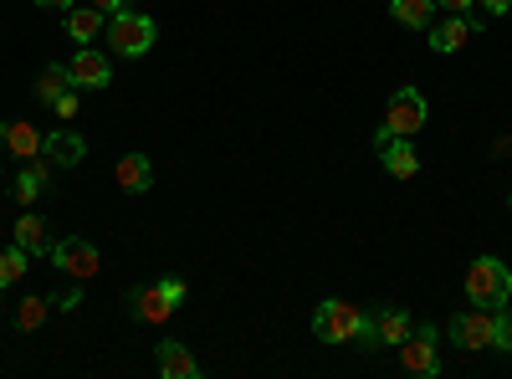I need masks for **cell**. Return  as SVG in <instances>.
Listing matches in <instances>:
<instances>
[{
    "mask_svg": "<svg viewBox=\"0 0 512 379\" xmlns=\"http://www.w3.org/2000/svg\"><path fill=\"white\" fill-rule=\"evenodd\" d=\"M108 52L113 57H144L149 47H154V36H159V26L149 21V16H139L134 6L128 11H118V16H108Z\"/></svg>",
    "mask_w": 512,
    "mask_h": 379,
    "instance_id": "obj_3",
    "label": "cell"
},
{
    "mask_svg": "<svg viewBox=\"0 0 512 379\" xmlns=\"http://www.w3.org/2000/svg\"><path fill=\"white\" fill-rule=\"evenodd\" d=\"M41 139H47V134H41L36 123H21V118L16 123H0V144H6L16 159H36L41 154Z\"/></svg>",
    "mask_w": 512,
    "mask_h": 379,
    "instance_id": "obj_17",
    "label": "cell"
},
{
    "mask_svg": "<svg viewBox=\"0 0 512 379\" xmlns=\"http://www.w3.org/2000/svg\"><path fill=\"white\" fill-rule=\"evenodd\" d=\"M400 364H405L410 374H441V354H436V328H431V323L410 328V339L400 344Z\"/></svg>",
    "mask_w": 512,
    "mask_h": 379,
    "instance_id": "obj_7",
    "label": "cell"
},
{
    "mask_svg": "<svg viewBox=\"0 0 512 379\" xmlns=\"http://www.w3.org/2000/svg\"><path fill=\"white\" fill-rule=\"evenodd\" d=\"M492 349H512V308L507 303L497 308V339H492Z\"/></svg>",
    "mask_w": 512,
    "mask_h": 379,
    "instance_id": "obj_24",
    "label": "cell"
},
{
    "mask_svg": "<svg viewBox=\"0 0 512 379\" xmlns=\"http://www.w3.org/2000/svg\"><path fill=\"white\" fill-rule=\"evenodd\" d=\"M52 108H57L62 118H77V88H72V93H62V98H57Z\"/></svg>",
    "mask_w": 512,
    "mask_h": 379,
    "instance_id": "obj_27",
    "label": "cell"
},
{
    "mask_svg": "<svg viewBox=\"0 0 512 379\" xmlns=\"http://www.w3.org/2000/svg\"><path fill=\"white\" fill-rule=\"evenodd\" d=\"M36 6H47V11H72L77 0H36Z\"/></svg>",
    "mask_w": 512,
    "mask_h": 379,
    "instance_id": "obj_31",
    "label": "cell"
},
{
    "mask_svg": "<svg viewBox=\"0 0 512 379\" xmlns=\"http://www.w3.org/2000/svg\"><path fill=\"white\" fill-rule=\"evenodd\" d=\"M477 31H482V16H436L431 26H425V36H431L436 52H461Z\"/></svg>",
    "mask_w": 512,
    "mask_h": 379,
    "instance_id": "obj_8",
    "label": "cell"
},
{
    "mask_svg": "<svg viewBox=\"0 0 512 379\" xmlns=\"http://www.w3.org/2000/svg\"><path fill=\"white\" fill-rule=\"evenodd\" d=\"M451 344L456 349H492V339H497V308H466V313H456L451 323Z\"/></svg>",
    "mask_w": 512,
    "mask_h": 379,
    "instance_id": "obj_4",
    "label": "cell"
},
{
    "mask_svg": "<svg viewBox=\"0 0 512 379\" xmlns=\"http://www.w3.org/2000/svg\"><path fill=\"white\" fill-rule=\"evenodd\" d=\"M93 6H98L103 16H118V11H128V0H93Z\"/></svg>",
    "mask_w": 512,
    "mask_h": 379,
    "instance_id": "obj_30",
    "label": "cell"
},
{
    "mask_svg": "<svg viewBox=\"0 0 512 379\" xmlns=\"http://www.w3.org/2000/svg\"><path fill=\"white\" fill-rule=\"evenodd\" d=\"M21 277H26V251L11 241V251H0V287H11Z\"/></svg>",
    "mask_w": 512,
    "mask_h": 379,
    "instance_id": "obj_23",
    "label": "cell"
},
{
    "mask_svg": "<svg viewBox=\"0 0 512 379\" xmlns=\"http://www.w3.org/2000/svg\"><path fill=\"white\" fill-rule=\"evenodd\" d=\"M159 282H164V292H169L175 303H185V282H180V277H159Z\"/></svg>",
    "mask_w": 512,
    "mask_h": 379,
    "instance_id": "obj_28",
    "label": "cell"
},
{
    "mask_svg": "<svg viewBox=\"0 0 512 379\" xmlns=\"http://www.w3.org/2000/svg\"><path fill=\"white\" fill-rule=\"evenodd\" d=\"M512 298V272L502 257H477L472 267H466V303L477 308H502Z\"/></svg>",
    "mask_w": 512,
    "mask_h": 379,
    "instance_id": "obj_2",
    "label": "cell"
},
{
    "mask_svg": "<svg viewBox=\"0 0 512 379\" xmlns=\"http://www.w3.org/2000/svg\"><path fill=\"white\" fill-rule=\"evenodd\" d=\"M436 6H441L446 16H472V6H477V0H436Z\"/></svg>",
    "mask_w": 512,
    "mask_h": 379,
    "instance_id": "obj_26",
    "label": "cell"
},
{
    "mask_svg": "<svg viewBox=\"0 0 512 379\" xmlns=\"http://www.w3.org/2000/svg\"><path fill=\"white\" fill-rule=\"evenodd\" d=\"M62 93H72V77H67V62H62V67H47V72L36 77V98H41V103H57Z\"/></svg>",
    "mask_w": 512,
    "mask_h": 379,
    "instance_id": "obj_22",
    "label": "cell"
},
{
    "mask_svg": "<svg viewBox=\"0 0 512 379\" xmlns=\"http://www.w3.org/2000/svg\"><path fill=\"white\" fill-rule=\"evenodd\" d=\"M149 185H154V164H149V154H123V159H118V190L144 195Z\"/></svg>",
    "mask_w": 512,
    "mask_h": 379,
    "instance_id": "obj_18",
    "label": "cell"
},
{
    "mask_svg": "<svg viewBox=\"0 0 512 379\" xmlns=\"http://www.w3.org/2000/svg\"><path fill=\"white\" fill-rule=\"evenodd\" d=\"M52 262H57V272H67L72 282H93L98 277V246L88 241V236H62L57 246H52Z\"/></svg>",
    "mask_w": 512,
    "mask_h": 379,
    "instance_id": "obj_6",
    "label": "cell"
},
{
    "mask_svg": "<svg viewBox=\"0 0 512 379\" xmlns=\"http://www.w3.org/2000/svg\"><path fill=\"white\" fill-rule=\"evenodd\" d=\"M67 77H72V88H108L113 62H108V57H98L93 47H82V52L67 62Z\"/></svg>",
    "mask_w": 512,
    "mask_h": 379,
    "instance_id": "obj_12",
    "label": "cell"
},
{
    "mask_svg": "<svg viewBox=\"0 0 512 379\" xmlns=\"http://www.w3.org/2000/svg\"><path fill=\"white\" fill-rule=\"evenodd\" d=\"M41 154H47L57 170H77V164L88 159V144H82V134H72V129H57V134L41 139Z\"/></svg>",
    "mask_w": 512,
    "mask_h": 379,
    "instance_id": "obj_13",
    "label": "cell"
},
{
    "mask_svg": "<svg viewBox=\"0 0 512 379\" xmlns=\"http://www.w3.org/2000/svg\"><path fill=\"white\" fill-rule=\"evenodd\" d=\"M313 333H318L323 344H364V349H379L374 323H369V313H364L359 303H338V298L318 303V313H313Z\"/></svg>",
    "mask_w": 512,
    "mask_h": 379,
    "instance_id": "obj_1",
    "label": "cell"
},
{
    "mask_svg": "<svg viewBox=\"0 0 512 379\" xmlns=\"http://www.w3.org/2000/svg\"><path fill=\"white\" fill-rule=\"evenodd\" d=\"M11 241L26 251V257H52V246H57V241H52V226L41 221L36 210H26V216L11 226Z\"/></svg>",
    "mask_w": 512,
    "mask_h": 379,
    "instance_id": "obj_11",
    "label": "cell"
},
{
    "mask_svg": "<svg viewBox=\"0 0 512 379\" xmlns=\"http://www.w3.org/2000/svg\"><path fill=\"white\" fill-rule=\"evenodd\" d=\"M390 11H395V21H400V26L425 31V26L436 21V0H390Z\"/></svg>",
    "mask_w": 512,
    "mask_h": 379,
    "instance_id": "obj_20",
    "label": "cell"
},
{
    "mask_svg": "<svg viewBox=\"0 0 512 379\" xmlns=\"http://www.w3.org/2000/svg\"><path fill=\"white\" fill-rule=\"evenodd\" d=\"M52 303H57L62 313H72V308H82V282H72V287L62 292V298H52Z\"/></svg>",
    "mask_w": 512,
    "mask_h": 379,
    "instance_id": "obj_25",
    "label": "cell"
},
{
    "mask_svg": "<svg viewBox=\"0 0 512 379\" xmlns=\"http://www.w3.org/2000/svg\"><path fill=\"white\" fill-rule=\"evenodd\" d=\"M154 359H159V374H164V379H200V359H195L185 344H175V339H164V344L154 349Z\"/></svg>",
    "mask_w": 512,
    "mask_h": 379,
    "instance_id": "obj_15",
    "label": "cell"
},
{
    "mask_svg": "<svg viewBox=\"0 0 512 379\" xmlns=\"http://www.w3.org/2000/svg\"><path fill=\"white\" fill-rule=\"evenodd\" d=\"M123 303H128V313L144 318V323H164V318H175V308H180V303L164 292V282H144V287H134Z\"/></svg>",
    "mask_w": 512,
    "mask_h": 379,
    "instance_id": "obj_9",
    "label": "cell"
},
{
    "mask_svg": "<svg viewBox=\"0 0 512 379\" xmlns=\"http://www.w3.org/2000/svg\"><path fill=\"white\" fill-rule=\"evenodd\" d=\"M374 154H379V164H384V170H390L395 180H415V170H420L415 144H410V139H400V134H395V139H384Z\"/></svg>",
    "mask_w": 512,
    "mask_h": 379,
    "instance_id": "obj_14",
    "label": "cell"
},
{
    "mask_svg": "<svg viewBox=\"0 0 512 379\" xmlns=\"http://www.w3.org/2000/svg\"><path fill=\"white\" fill-rule=\"evenodd\" d=\"M477 6H482L487 16H507V11H512V0H477Z\"/></svg>",
    "mask_w": 512,
    "mask_h": 379,
    "instance_id": "obj_29",
    "label": "cell"
},
{
    "mask_svg": "<svg viewBox=\"0 0 512 379\" xmlns=\"http://www.w3.org/2000/svg\"><path fill=\"white\" fill-rule=\"evenodd\" d=\"M52 318V298H41V292H31V298H21V308H16V333H36L41 323Z\"/></svg>",
    "mask_w": 512,
    "mask_h": 379,
    "instance_id": "obj_21",
    "label": "cell"
},
{
    "mask_svg": "<svg viewBox=\"0 0 512 379\" xmlns=\"http://www.w3.org/2000/svg\"><path fill=\"white\" fill-rule=\"evenodd\" d=\"M52 190V159L47 154H36V159H26V170H16L11 175V195L21 200V205H31V200H41Z\"/></svg>",
    "mask_w": 512,
    "mask_h": 379,
    "instance_id": "obj_10",
    "label": "cell"
},
{
    "mask_svg": "<svg viewBox=\"0 0 512 379\" xmlns=\"http://www.w3.org/2000/svg\"><path fill=\"white\" fill-rule=\"evenodd\" d=\"M369 323H374V339H379V344H395V349L410 339V328H415V318H410L405 308H395V303H390V308H379Z\"/></svg>",
    "mask_w": 512,
    "mask_h": 379,
    "instance_id": "obj_16",
    "label": "cell"
},
{
    "mask_svg": "<svg viewBox=\"0 0 512 379\" xmlns=\"http://www.w3.org/2000/svg\"><path fill=\"white\" fill-rule=\"evenodd\" d=\"M425 118H431V108H425L420 88H400L390 103H384V123H379V129H390V134L410 139V134L425 129Z\"/></svg>",
    "mask_w": 512,
    "mask_h": 379,
    "instance_id": "obj_5",
    "label": "cell"
},
{
    "mask_svg": "<svg viewBox=\"0 0 512 379\" xmlns=\"http://www.w3.org/2000/svg\"><path fill=\"white\" fill-rule=\"evenodd\" d=\"M103 26H108V21H103L98 6H72V11H67V36L77 41V47H93V36H98Z\"/></svg>",
    "mask_w": 512,
    "mask_h": 379,
    "instance_id": "obj_19",
    "label": "cell"
}]
</instances>
